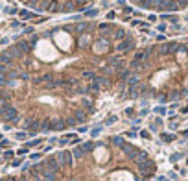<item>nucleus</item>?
I'll use <instances>...</instances> for the list:
<instances>
[{
	"instance_id": "nucleus-1",
	"label": "nucleus",
	"mask_w": 188,
	"mask_h": 181,
	"mask_svg": "<svg viewBox=\"0 0 188 181\" xmlns=\"http://www.w3.org/2000/svg\"><path fill=\"white\" fill-rule=\"evenodd\" d=\"M35 50H37V56H39L42 61H54V59L59 57V54H57V52H55V48L52 46V42H48V41H39L37 46H35Z\"/></svg>"
},
{
	"instance_id": "nucleus-2",
	"label": "nucleus",
	"mask_w": 188,
	"mask_h": 181,
	"mask_svg": "<svg viewBox=\"0 0 188 181\" xmlns=\"http://www.w3.org/2000/svg\"><path fill=\"white\" fill-rule=\"evenodd\" d=\"M54 41L61 50H70V46H72V37L68 31H55Z\"/></svg>"
},
{
	"instance_id": "nucleus-3",
	"label": "nucleus",
	"mask_w": 188,
	"mask_h": 181,
	"mask_svg": "<svg viewBox=\"0 0 188 181\" xmlns=\"http://www.w3.org/2000/svg\"><path fill=\"white\" fill-rule=\"evenodd\" d=\"M107 50H109V45H107L105 41H100V42H96V45H94V52H96V54H105Z\"/></svg>"
},
{
	"instance_id": "nucleus-4",
	"label": "nucleus",
	"mask_w": 188,
	"mask_h": 181,
	"mask_svg": "<svg viewBox=\"0 0 188 181\" xmlns=\"http://www.w3.org/2000/svg\"><path fill=\"white\" fill-rule=\"evenodd\" d=\"M4 157H6V159H11V157H13V152H6Z\"/></svg>"
}]
</instances>
